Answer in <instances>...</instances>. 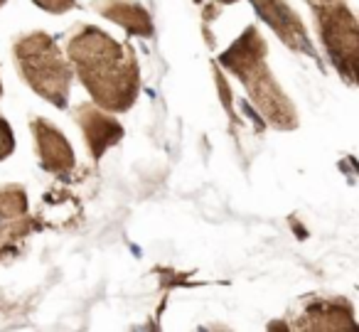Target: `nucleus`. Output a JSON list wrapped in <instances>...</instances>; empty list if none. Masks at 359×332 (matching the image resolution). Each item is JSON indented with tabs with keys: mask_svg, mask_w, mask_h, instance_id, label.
Here are the masks:
<instances>
[{
	"mask_svg": "<svg viewBox=\"0 0 359 332\" xmlns=\"http://www.w3.org/2000/svg\"><path fill=\"white\" fill-rule=\"evenodd\" d=\"M269 47L261 37L259 27L251 22L244 27L239 37L226 47L217 60V67H224L226 72L236 77L244 84L249 99L266 119V124L276 131H295L300 124V116L295 111L293 101L288 99L280 84L276 81L269 62Z\"/></svg>",
	"mask_w": 359,
	"mask_h": 332,
	"instance_id": "obj_2",
	"label": "nucleus"
},
{
	"mask_svg": "<svg viewBox=\"0 0 359 332\" xmlns=\"http://www.w3.org/2000/svg\"><path fill=\"white\" fill-rule=\"evenodd\" d=\"M254 11L259 13V18L280 37L288 50L298 52V55L313 57L315 62H320V55L315 52V45L310 40L308 27L303 25L300 15L285 0H249Z\"/></svg>",
	"mask_w": 359,
	"mask_h": 332,
	"instance_id": "obj_6",
	"label": "nucleus"
},
{
	"mask_svg": "<svg viewBox=\"0 0 359 332\" xmlns=\"http://www.w3.org/2000/svg\"><path fill=\"white\" fill-rule=\"evenodd\" d=\"M310 6H315V3H325V0H308Z\"/></svg>",
	"mask_w": 359,
	"mask_h": 332,
	"instance_id": "obj_14",
	"label": "nucleus"
},
{
	"mask_svg": "<svg viewBox=\"0 0 359 332\" xmlns=\"http://www.w3.org/2000/svg\"><path fill=\"white\" fill-rule=\"evenodd\" d=\"M27 214V190L20 182L0 185V222Z\"/></svg>",
	"mask_w": 359,
	"mask_h": 332,
	"instance_id": "obj_11",
	"label": "nucleus"
},
{
	"mask_svg": "<svg viewBox=\"0 0 359 332\" xmlns=\"http://www.w3.org/2000/svg\"><path fill=\"white\" fill-rule=\"evenodd\" d=\"M6 3H8V0H0V8H3V6H6Z\"/></svg>",
	"mask_w": 359,
	"mask_h": 332,
	"instance_id": "obj_15",
	"label": "nucleus"
},
{
	"mask_svg": "<svg viewBox=\"0 0 359 332\" xmlns=\"http://www.w3.org/2000/svg\"><path fill=\"white\" fill-rule=\"evenodd\" d=\"M37 229H42L40 219L27 217V214L0 222V261L15 256L22 244H25V239H30Z\"/></svg>",
	"mask_w": 359,
	"mask_h": 332,
	"instance_id": "obj_10",
	"label": "nucleus"
},
{
	"mask_svg": "<svg viewBox=\"0 0 359 332\" xmlns=\"http://www.w3.org/2000/svg\"><path fill=\"white\" fill-rule=\"evenodd\" d=\"M0 96H3V81H0Z\"/></svg>",
	"mask_w": 359,
	"mask_h": 332,
	"instance_id": "obj_16",
	"label": "nucleus"
},
{
	"mask_svg": "<svg viewBox=\"0 0 359 332\" xmlns=\"http://www.w3.org/2000/svg\"><path fill=\"white\" fill-rule=\"evenodd\" d=\"M288 327L308 332L352 330L354 305L344 296H325V293L303 296L288 310Z\"/></svg>",
	"mask_w": 359,
	"mask_h": 332,
	"instance_id": "obj_5",
	"label": "nucleus"
},
{
	"mask_svg": "<svg viewBox=\"0 0 359 332\" xmlns=\"http://www.w3.org/2000/svg\"><path fill=\"white\" fill-rule=\"evenodd\" d=\"M195 3H202V0H195Z\"/></svg>",
	"mask_w": 359,
	"mask_h": 332,
	"instance_id": "obj_17",
	"label": "nucleus"
},
{
	"mask_svg": "<svg viewBox=\"0 0 359 332\" xmlns=\"http://www.w3.org/2000/svg\"><path fill=\"white\" fill-rule=\"evenodd\" d=\"M91 11L133 37H153V18L135 0H94Z\"/></svg>",
	"mask_w": 359,
	"mask_h": 332,
	"instance_id": "obj_9",
	"label": "nucleus"
},
{
	"mask_svg": "<svg viewBox=\"0 0 359 332\" xmlns=\"http://www.w3.org/2000/svg\"><path fill=\"white\" fill-rule=\"evenodd\" d=\"M32 3H35L40 11L52 13V15H65V13L76 11V8H79L76 0H32Z\"/></svg>",
	"mask_w": 359,
	"mask_h": 332,
	"instance_id": "obj_13",
	"label": "nucleus"
},
{
	"mask_svg": "<svg viewBox=\"0 0 359 332\" xmlns=\"http://www.w3.org/2000/svg\"><path fill=\"white\" fill-rule=\"evenodd\" d=\"M13 62L20 79L40 99H45L55 109H67L74 72L55 37L42 30L20 32L13 40Z\"/></svg>",
	"mask_w": 359,
	"mask_h": 332,
	"instance_id": "obj_3",
	"label": "nucleus"
},
{
	"mask_svg": "<svg viewBox=\"0 0 359 332\" xmlns=\"http://www.w3.org/2000/svg\"><path fill=\"white\" fill-rule=\"evenodd\" d=\"M65 55L91 101L111 114H126L140 94L138 55L101 27L76 22L65 37Z\"/></svg>",
	"mask_w": 359,
	"mask_h": 332,
	"instance_id": "obj_1",
	"label": "nucleus"
},
{
	"mask_svg": "<svg viewBox=\"0 0 359 332\" xmlns=\"http://www.w3.org/2000/svg\"><path fill=\"white\" fill-rule=\"evenodd\" d=\"M310 8H313L315 27H318V40L327 52V60L334 65L339 77H344L347 84H357L359 30L352 8L344 0H325Z\"/></svg>",
	"mask_w": 359,
	"mask_h": 332,
	"instance_id": "obj_4",
	"label": "nucleus"
},
{
	"mask_svg": "<svg viewBox=\"0 0 359 332\" xmlns=\"http://www.w3.org/2000/svg\"><path fill=\"white\" fill-rule=\"evenodd\" d=\"M76 126H79L84 143L89 148V155L94 160H101L109 153L114 145H118L123 140V126L116 119L111 111L96 106L94 101H81L72 109Z\"/></svg>",
	"mask_w": 359,
	"mask_h": 332,
	"instance_id": "obj_7",
	"label": "nucleus"
},
{
	"mask_svg": "<svg viewBox=\"0 0 359 332\" xmlns=\"http://www.w3.org/2000/svg\"><path fill=\"white\" fill-rule=\"evenodd\" d=\"M13 150H15V133H13L6 116H0V160L11 158Z\"/></svg>",
	"mask_w": 359,
	"mask_h": 332,
	"instance_id": "obj_12",
	"label": "nucleus"
},
{
	"mask_svg": "<svg viewBox=\"0 0 359 332\" xmlns=\"http://www.w3.org/2000/svg\"><path fill=\"white\" fill-rule=\"evenodd\" d=\"M30 133L40 168L55 175V178H69V173L76 165V158L67 135L50 119H42V116H32L30 119Z\"/></svg>",
	"mask_w": 359,
	"mask_h": 332,
	"instance_id": "obj_8",
	"label": "nucleus"
}]
</instances>
